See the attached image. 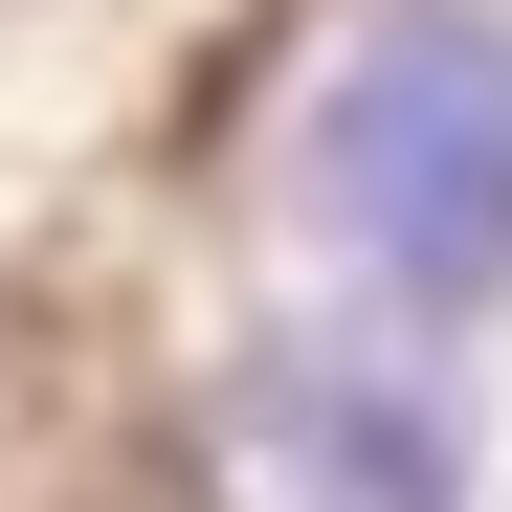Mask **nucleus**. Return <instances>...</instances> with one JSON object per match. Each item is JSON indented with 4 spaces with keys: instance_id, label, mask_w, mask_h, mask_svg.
Masks as SVG:
<instances>
[{
    "instance_id": "1",
    "label": "nucleus",
    "mask_w": 512,
    "mask_h": 512,
    "mask_svg": "<svg viewBox=\"0 0 512 512\" xmlns=\"http://www.w3.org/2000/svg\"><path fill=\"white\" fill-rule=\"evenodd\" d=\"M312 223L357 245L379 312H512V23L401 0L312 90Z\"/></svg>"
},
{
    "instance_id": "2",
    "label": "nucleus",
    "mask_w": 512,
    "mask_h": 512,
    "mask_svg": "<svg viewBox=\"0 0 512 512\" xmlns=\"http://www.w3.org/2000/svg\"><path fill=\"white\" fill-rule=\"evenodd\" d=\"M223 512H468V423L401 357H245L223 379Z\"/></svg>"
}]
</instances>
